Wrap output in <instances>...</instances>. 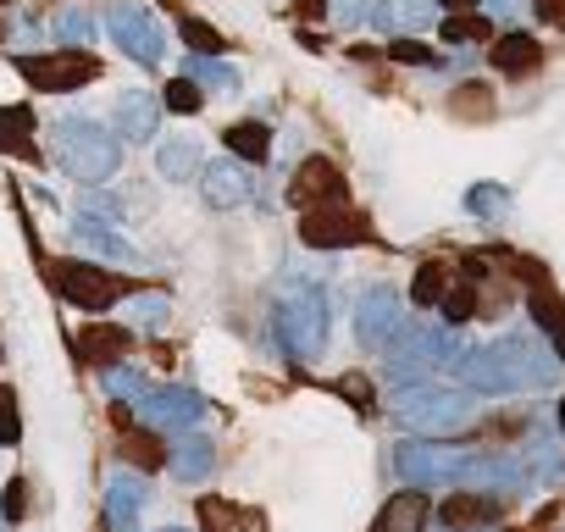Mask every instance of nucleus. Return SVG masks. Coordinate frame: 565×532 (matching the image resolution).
<instances>
[{
	"label": "nucleus",
	"instance_id": "obj_12",
	"mask_svg": "<svg viewBox=\"0 0 565 532\" xmlns=\"http://www.w3.org/2000/svg\"><path fill=\"white\" fill-rule=\"evenodd\" d=\"M300 238H306L311 249H350V244H366L372 227H366L361 211H333V205H322V211H306Z\"/></svg>",
	"mask_w": 565,
	"mask_h": 532
},
{
	"label": "nucleus",
	"instance_id": "obj_31",
	"mask_svg": "<svg viewBox=\"0 0 565 532\" xmlns=\"http://www.w3.org/2000/svg\"><path fill=\"white\" fill-rule=\"evenodd\" d=\"M189 84H211L216 95H238V73L222 67L216 56H194V62H189Z\"/></svg>",
	"mask_w": 565,
	"mask_h": 532
},
{
	"label": "nucleus",
	"instance_id": "obj_17",
	"mask_svg": "<svg viewBox=\"0 0 565 532\" xmlns=\"http://www.w3.org/2000/svg\"><path fill=\"white\" fill-rule=\"evenodd\" d=\"M67 227H73V238H78L84 249H95V255H106V260H128V266L139 260V249H134V244H128L117 227H106L100 216H89V211H78Z\"/></svg>",
	"mask_w": 565,
	"mask_h": 532
},
{
	"label": "nucleus",
	"instance_id": "obj_3",
	"mask_svg": "<svg viewBox=\"0 0 565 532\" xmlns=\"http://www.w3.org/2000/svg\"><path fill=\"white\" fill-rule=\"evenodd\" d=\"M388 411L411 427V433H427V438H449L460 427H471L477 416V400H466L460 389H433V383H399Z\"/></svg>",
	"mask_w": 565,
	"mask_h": 532
},
{
	"label": "nucleus",
	"instance_id": "obj_25",
	"mask_svg": "<svg viewBox=\"0 0 565 532\" xmlns=\"http://www.w3.org/2000/svg\"><path fill=\"white\" fill-rule=\"evenodd\" d=\"M200 521L205 532H260V510L227 504V499H200Z\"/></svg>",
	"mask_w": 565,
	"mask_h": 532
},
{
	"label": "nucleus",
	"instance_id": "obj_40",
	"mask_svg": "<svg viewBox=\"0 0 565 532\" xmlns=\"http://www.w3.org/2000/svg\"><path fill=\"white\" fill-rule=\"evenodd\" d=\"M134 322L139 328H161L167 322V295H134Z\"/></svg>",
	"mask_w": 565,
	"mask_h": 532
},
{
	"label": "nucleus",
	"instance_id": "obj_32",
	"mask_svg": "<svg viewBox=\"0 0 565 532\" xmlns=\"http://www.w3.org/2000/svg\"><path fill=\"white\" fill-rule=\"evenodd\" d=\"M161 106H167V111H178V117H194V111L205 106V95H200V84L172 78V84H167V95H161Z\"/></svg>",
	"mask_w": 565,
	"mask_h": 532
},
{
	"label": "nucleus",
	"instance_id": "obj_36",
	"mask_svg": "<svg viewBox=\"0 0 565 532\" xmlns=\"http://www.w3.org/2000/svg\"><path fill=\"white\" fill-rule=\"evenodd\" d=\"M178 29H183V40L194 45V56H216V51H222V34H216L211 23H200V18H183Z\"/></svg>",
	"mask_w": 565,
	"mask_h": 532
},
{
	"label": "nucleus",
	"instance_id": "obj_23",
	"mask_svg": "<svg viewBox=\"0 0 565 532\" xmlns=\"http://www.w3.org/2000/svg\"><path fill=\"white\" fill-rule=\"evenodd\" d=\"M455 372H460V383L477 389V394H510V389H504V372H499V361H493V350H460V355H455Z\"/></svg>",
	"mask_w": 565,
	"mask_h": 532
},
{
	"label": "nucleus",
	"instance_id": "obj_15",
	"mask_svg": "<svg viewBox=\"0 0 565 532\" xmlns=\"http://www.w3.org/2000/svg\"><path fill=\"white\" fill-rule=\"evenodd\" d=\"M289 200H295V205H306V211L339 205V200H344V178H339V167H333V161H322V156H311V161L300 167V178L289 183Z\"/></svg>",
	"mask_w": 565,
	"mask_h": 532
},
{
	"label": "nucleus",
	"instance_id": "obj_44",
	"mask_svg": "<svg viewBox=\"0 0 565 532\" xmlns=\"http://www.w3.org/2000/svg\"><path fill=\"white\" fill-rule=\"evenodd\" d=\"M333 389H339V394H350V405H355V411H372V383H366V377H355V372H350V377H339Z\"/></svg>",
	"mask_w": 565,
	"mask_h": 532
},
{
	"label": "nucleus",
	"instance_id": "obj_28",
	"mask_svg": "<svg viewBox=\"0 0 565 532\" xmlns=\"http://www.w3.org/2000/svg\"><path fill=\"white\" fill-rule=\"evenodd\" d=\"M532 317H537V328L554 339V361L565 366V300H554L548 289H532Z\"/></svg>",
	"mask_w": 565,
	"mask_h": 532
},
{
	"label": "nucleus",
	"instance_id": "obj_2",
	"mask_svg": "<svg viewBox=\"0 0 565 532\" xmlns=\"http://www.w3.org/2000/svg\"><path fill=\"white\" fill-rule=\"evenodd\" d=\"M328 322H333L328 289H317V284L282 289V300H277V344L289 350L300 366H317L328 355Z\"/></svg>",
	"mask_w": 565,
	"mask_h": 532
},
{
	"label": "nucleus",
	"instance_id": "obj_38",
	"mask_svg": "<svg viewBox=\"0 0 565 532\" xmlns=\"http://www.w3.org/2000/svg\"><path fill=\"white\" fill-rule=\"evenodd\" d=\"M466 205H471L477 216H493L499 205H510V189H499V183H477V189H466Z\"/></svg>",
	"mask_w": 565,
	"mask_h": 532
},
{
	"label": "nucleus",
	"instance_id": "obj_6",
	"mask_svg": "<svg viewBox=\"0 0 565 532\" xmlns=\"http://www.w3.org/2000/svg\"><path fill=\"white\" fill-rule=\"evenodd\" d=\"M411 328V317H405V300H399V289H388V284H372L366 295H361V306H355V339H361V350H372V355H388L394 344H399V333Z\"/></svg>",
	"mask_w": 565,
	"mask_h": 532
},
{
	"label": "nucleus",
	"instance_id": "obj_14",
	"mask_svg": "<svg viewBox=\"0 0 565 532\" xmlns=\"http://www.w3.org/2000/svg\"><path fill=\"white\" fill-rule=\"evenodd\" d=\"M200 194H205L211 211H238V205L255 194V178H249V167H238V161H205V167H200Z\"/></svg>",
	"mask_w": 565,
	"mask_h": 532
},
{
	"label": "nucleus",
	"instance_id": "obj_35",
	"mask_svg": "<svg viewBox=\"0 0 565 532\" xmlns=\"http://www.w3.org/2000/svg\"><path fill=\"white\" fill-rule=\"evenodd\" d=\"M488 34H493V29H488V18H477V12L444 23V40H449V45H471V40H488Z\"/></svg>",
	"mask_w": 565,
	"mask_h": 532
},
{
	"label": "nucleus",
	"instance_id": "obj_37",
	"mask_svg": "<svg viewBox=\"0 0 565 532\" xmlns=\"http://www.w3.org/2000/svg\"><path fill=\"white\" fill-rule=\"evenodd\" d=\"M117 444H122V455H128V460H134L139 471H150V466H161V444H150L145 433H122Z\"/></svg>",
	"mask_w": 565,
	"mask_h": 532
},
{
	"label": "nucleus",
	"instance_id": "obj_22",
	"mask_svg": "<svg viewBox=\"0 0 565 532\" xmlns=\"http://www.w3.org/2000/svg\"><path fill=\"white\" fill-rule=\"evenodd\" d=\"M537 62H543V45H537L532 34H515V29H510V34L493 40V67H499V73L521 78V73H532Z\"/></svg>",
	"mask_w": 565,
	"mask_h": 532
},
{
	"label": "nucleus",
	"instance_id": "obj_27",
	"mask_svg": "<svg viewBox=\"0 0 565 532\" xmlns=\"http://www.w3.org/2000/svg\"><path fill=\"white\" fill-rule=\"evenodd\" d=\"M222 139H227L233 156H244V161H255V167L271 156V128H266V123H233Z\"/></svg>",
	"mask_w": 565,
	"mask_h": 532
},
{
	"label": "nucleus",
	"instance_id": "obj_10",
	"mask_svg": "<svg viewBox=\"0 0 565 532\" xmlns=\"http://www.w3.org/2000/svg\"><path fill=\"white\" fill-rule=\"evenodd\" d=\"M56 289L73 300V311H106L122 295V278L106 273V266H89V260H62L56 266Z\"/></svg>",
	"mask_w": 565,
	"mask_h": 532
},
{
	"label": "nucleus",
	"instance_id": "obj_13",
	"mask_svg": "<svg viewBox=\"0 0 565 532\" xmlns=\"http://www.w3.org/2000/svg\"><path fill=\"white\" fill-rule=\"evenodd\" d=\"M111 134L122 145H150L161 134V100L150 89H128L117 95V111H111Z\"/></svg>",
	"mask_w": 565,
	"mask_h": 532
},
{
	"label": "nucleus",
	"instance_id": "obj_50",
	"mask_svg": "<svg viewBox=\"0 0 565 532\" xmlns=\"http://www.w3.org/2000/svg\"><path fill=\"white\" fill-rule=\"evenodd\" d=\"M521 7V0H488V18H510Z\"/></svg>",
	"mask_w": 565,
	"mask_h": 532
},
{
	"label": "nucleus",
	"instance_id": "obj_1",
	"mask_svg": "<svg viewBox=\"0 0 565 532\" xmlns=\"http://www.w3.org/2000/svg\"><path fill=\"white\" fill-rule=\"evenodd\" d=\"M56 161H62V172H67L73 183L100 189V183H111V178L122 172V139L106 134V128L89 123V117H62V123H56Z\"/></svg>",
	"mask_w": 565,
	"mask_h": 532
},
{
	"label": "nucleus",
	"instance_id": "obj_9",
	"mask_svg": "<svg viewBox=\"0 0 565 532\" xmlns=\"http://www.w3.org/2000/svg\"><path fill=\"white\" fill-rule=\"evenodd\" d=\"M18 67H23V78H29L34 89H45V95H67V89H84V84H95V78H100V62H95L89 51H51V56H23Z\"/></svg>",
	"mask_w": 565,
	"mask_h": 532
},
{
	"label": "nucleus",
	"instance_id": "obj_39",
	"mask_svg": "<svg viewBox=\"0 0 565 532\" xmlns=\"http://www.w3.org/2000/svg\"><path fill=\"white\" fill-rule=\"evenodd\" d=\"M388 56L405 62V67H438V51H433V45H416V40H394Z\"/></svg>",
	"mask_w": 565,
	"mask_h": 532
},
{
	"label": "nucleus",
	"instance_id": "obj_52",
	"mask_svg": "<svg viewBox=\"0 0 565 532\" xmlns=\"http://www.w3.org/2000/svg\"><path fill=\"white\" fill-rule=\"evenodd\" d=\"M554 416H559V433H565V400H559V405H554Z\"/></svg>",
	"mask_w": 565,
	"mask_h": 532
},
{
	"label": "nucleus",
	"instance_id": "obj_41",
	"mask_svg": "<svg viewBox=\"0 0 565 532\" xmlns=\"http://www.w3.org/2000/svg\"><path fill=\"white\" fill-rule=\"evenodd\" d=\"M23 493H29V482H23V477H18V482H7V499H0V521H7V526H18V521H23V510H29V499H23Z\"/></svg>",
	"mask_w": 565,
	"mask_h": 532
},
{
	"label": "nucleus",
	"instance_id": "obj_8",
	"mask_svg": "<svg viewBox=\"0 0 565 532\" xmlns=\"http://www.w3.org/2000/svg\"><path fill=\"white\" fill-rule=\"evenodd\" d=\"M106 29H111V40L122 45V56H134L139 67H161V56H167V29H161L145 7H134V0H111V7H106Z\"/></svg>",
	"mask_w": 565,
	"mask_h": 532
},
{
	"label": "nucleus",
	"instance_id": "obj_49",
	"mask_svg": "<svg viewBox=\"0 0 565 532\" xmlns=\"http://www.w3.org/2000/svg\"><path fill=\"white\" fill-rule=\"evenodd\" d=\"M34 40H40V23H18L12 29V45H34Z\"/></svg>",
	"mask_w": 565,
	"mask_h": 532
},
{
	"label": "nucleus",
	"instance_id": "obj_11",
	"mask_svg": "<svg viewBox=\"0 0 565 532\" xmlns=\"http://www.w3.org/2000/svg\"><path fill=\"white\" fill-rule=\"evenodd\" d=\"M139 416H145L156 433H189V427L205 416V400H200L194 389L161 383V389H145V400H139Z\"/></svg>",
	"mask_w": 565,
	"mask_h": 532
},
{
	"label": "nucleus",
	"instance_id": "obj_5",
	"mask_svg": "<svg viewBox=\"0 0 565 532\" xmlns=\"http://www.w3.org/2000/svg\"><path fill=\"white\" fill-rule=\"evenodd\" d=\"M455 339L444 328H405L399 344L388 350V383H427V372L455 366Z\"/></svg>",
	"mask_w": 565,
	"mask_h": 532
},
{
	"label": "nucleus",
	"instance_id": "obj_30",
	"mask_svg": "<svg viewBox=\"0 0 565 532\" xmlns=\"http://www.w3.org/2000/svg\"><path fill=\"white\" fill-rule=\"evenodd\" d=\"M100 389H106L111 400H128V405H139L150 383H145L134 366H122V361H117V366H100Z\"/></svg>",
	"mask_w": 565,
	"mask_h": 532
},
{
	"label": "nucleus",
	"instance_id": "obj_42",
	"mask_svg": "<svg viewBox=\"0 0 565 532\" xmlns=\"http://www.w3.org/2000/svg\"><path fill=\"white\" fill-rule=\"evenodd\" d=\"M366 0H328V18L339 23V29H355V23H366Z\"/></svg>",
	"mask_w": 565,
	"mask_h": 532
},
{
	"label": "nucleus",
	"instance_id": "obj_48",
	"mask_svg": "<svg viewBox=\"0 0 565 532\" xmlns=\"http://www.w3.org/2000/svg\"><path fill=\"white\" fill-rule=\"evenodd\" d=\"M433 7H444V12L466 18V12H477V7H482V0H433Z\"/></svg>",
	"mask_w": 565,
	"mask_h": 532
},
{
	"label": "nucleus",
	"instance_id": "obj_24",
	"mask_svg": "<svg viewBox=\"0 0 565 532\" xmlns=\"http://www.w3.org/2000/svg\"><path fill=\"white\" fill-rule=\"evenodd\" d=\"M499 515V499H488V493H455L444 510H438V521L449 526V532H466V526H482V521H493Z\"/></svg>",
	"mask_w": 565,
	"mask_h": 532
},
{
	"label": "nucleus",
	"instance_id": "obj_43",
	"mask_svg": "<svg viewBox=\"0 0 565 532\" xmlns=\"http://www.w3.org/2000/svg\"><path fill=\"white\" fill-rule=\"evenodd\" d=\"M438 306H444V317H449V322H466V317H477V295H466V289L444 295Z\"/></svg>",
	"mask_w": 565,
	"mask_h": 532
},
{
	"label": "nucleus",
	"instance_id": "obj_18",
	"mask_svg": "<svg viewBox=\"0 0 565 532\" xmlns=\"http://www.w3.org/2000/svg\"><path fill=\"white\" fill-rule=\"evenodd\" d=\"M73 350H78L84 361H95V366H117V361L128 355V328H117V322H89V328H78Z\"/></svg>",
	"mask_w": 565,
	"mask_h": 532
},
{
	"label": "nucleus",
	"instance_id": "obj_26",
	"mask_svg": "<svg viewBox=\"0 0 565 532\" xmlns=\"http://www.w3.org/2000/svg\"><path fill=\"white\" fill-rule=\"evenodd\" d=\"M0 150L34 161V117H29V106H0Z\"/></svg>",
	"mask_w": 565,
	"mask_h": 532
},
{
	"label": "nucleus",
	"instance_id": "obj_21",
	"mask_svg": "<svg viewBox=\"0 0 565 532\" xmlns=\"http://www.w3.org/2000/svg\"><path fill=\"white\" fill-rule=\"evenodd\" d=\"M211 466H216V449H211V438H178L172 449H167V471L172 477H183V482H205L211 477Z\"/></svg>",
	"mask_w": 565,
	"mask_h": 532
},
{
	"label": "nucleus",
	"instance_id": "obj_19",
	"mask_svg": "<svg viewBox=\"0 0 565 532\" xmlns=\"http://www.w3.org/2000/svg\"><path fill=\"white\" fill-rule=\"evenodd\" d=\"M427 526V493L422 488H399L394 499H383L372 532H422Z\"/></svg>",
	"mask_w": 565,
	"mask_h": 532
},
{
	"label": "nucleus",
	"instance_id": "obj_51",
	"mask_svg": "<svg viewBox=\"0 0 565 532\" xmlns=\"http://www.w3.org/2000/svg\"><path fill=\"white\" fill-rule=\"evenodd\" d=\"M300 12H306V18H317V12H328V0H300Z\"/></svg>",
	"mask_w": 565,
	"mask_h": 532
},
{
	"label": "nucleus",
	"instance_id": "obj_34",
	"mask_svg": "<svg viewBox=\"0 0 565 532\" xmlns=\"http://www.w3.org/2000/svg\"><path fill=\"white\" fill-rule=\"evenodd\" d=\"M411 300L422 306V311H433L438 300H444V266H422V273H416V289H411Z\"/></svg>",
	"mask_w": 565,
	"mask_h": 532
},
{
	"label": "nucleus",
	"instance_id": "obj_47",
	"mask_svg": "<svg viewBox=\"0 0 565 532\" xmlns=\"http://www.w3.org/2000/svg\"><path fill=\"white\" fill-rule=\"evenodd\" d=\"M532 18L537 23H559L565 18V0H532Z\"/></svg>",
	"mask_w": 565,
	"mask_h": 532
},
{
	"label": "nucleus",
	"instance_id": "obj_4",
	"mask_svg": "<svg viewBox=\"0 0 565 532\" xmlns=\"http://www.w3.org/2000/svg\"><path fill=\"white\" fill-rule=\"evenodd\" d=\"M466 466H471V449H449V444H399L394 449V471L405 477V488H460V477H466Z\"/></svg>",
	"mask_w": 565,
	"mask_h": 532
},
{
	"label": "nucleus",
	"instance_id": "obj_46",
	"mask_svg": "<svg viewBox=\"0 0 565 532\" xmlns=\"http://www.w3.org/2000/svg\"><path fill=\"white\" fill-rule=\"evenodd\" d=\"M460 89H466V95H455V111H477V117H482V111H488V95H482V84H460Z\"/></svg>",
	"mask_w": 565,
	"mask_h": 532
},
{
	"label": "nucleus",
	"instance_id": "obj_7",
	"mask_svg": "<svg viewBox=\"0 0 565 532\" xmlns=\"http://www.w3.org/2000/svg\"><path fill=\"white\" fill-rule=\"evenodd\" d=\"M499 372H504V389H554L559 383V361L532 339V333H504L499 344H488Z\"/></svg>",
	"mask_w": 565,
	"mask_h": 532
},
{
	"label": "nucleus",
	"instance_id": "obj_53",
	"mask_svg": "<svg viewBox=\"0 0 565 532\" xmlns=\"http://www.w3.org/2000/svg\"><path fill=\"white\" fill-rule=\"evenodd\" d=\"M161 532H189V526H161Z\"/></svg>",
	"mask_w": 565,
	"mask_h": 532
},
{
	"label": "nucleus",
	"instance_id": "obj_16",
	"mask_svg": "<svg viewBox=\"0 0 565 532\" xmlns=\"http://www.w3.org/2000/svg\"><path fill=\"white\" fill-rule=\"evenodd\" d=\"M145 471H111V482H106V521H111V532H134L139 526V504H145Z\"/></svg>",
	"mask_w": 565,
	"mask_h": 532
},
{
	"label": "nucleus",
	"instance_id": "obj_33",
	"mask_svg": "<svg viewBox=\"0 0 565 532\" xmlns=\"http://www.w3.org/2000/svg\"><path fill=\"white\" fill-rule=\"evenodd\" d=\"M56 34L67 40V51H84V45L95 40V23H89V12H73V7H67V12L56 18Z\"/></svg>",
	"mask_w": 565,
	"mask_h": 532
},
{
	"label": "nucleus",
	"instance_id": "obj_29",
	"mask_svg": "<svg viewBox=\"0 0 565 532\" xmlns=\"http://www.w3.org/2000/svg\"><path fill=\"white\" fill-rule=\"evenodd\" d=\"M200 167H205V156H200L194 145H161V156H156V172H161V178H172V183L200 178Z\"/></svg>",
	"mask_w": 565,
	"mask_h": 532
},
{
	"label": "nucleus",
	"instance_id": "obj_45",
	"mask_svg": "<svg viewBox=\"0 0 565 532\" xmlns=\"http://www.w3.org/2000/svg\"><path fill=\"white\" fill-rule=\"evenodd\" d=\"M0 444H18V400L0 389Z\"/></svg>",
	"mask_w": 565,
	"mask_h": 532
},
{
	"label": "nucleus",
	"instance_id": "obj_20",
	"mask_svg": "<svg viewBox=\"0 0 565 532\" xmlns=\"http://www.w3.org/2000/svg\"><path fill=\"white\" fill-rule=\"evenodd\" d=\"M383 34H416L427 29L433 18V0H372V12H366Z\"/></svg>",
	"mask_w": 565,
	"mask_h": 532
}]
</instances>
